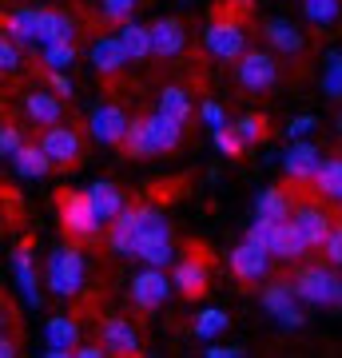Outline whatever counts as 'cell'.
Wrapping results in <instances>:
<instances>
[{
    "label": "cell",
    "instance_id": "6da1fadb",
    "mask_svg": "<svg viewBox=\"0 0 342 358\" xmlns=\"http://www.w3.org/2000/svg\"><path fill=\"white\" fill-rule=\"evenodd\" d=\"M179 140H183V124L176 120H167L164 112L155 115H140V120H127L124 136L115 148H124L131 159H143V155H167L176 152Z\"/></svg>",
    "mask_w": 342,
    "mask_h": 358
},
{
    "label": "cell",
    "instance_id": "7a4b0ae2",
    "mask_svg": "<svg viewBox=\"0 0 342 358\" xmlns=\"http://www.w3.org/2000/svg\"><path fill=\"white\" fill-rule=\"evenodd\" d=\"M131 255L143 259L148 267H167L176 263V251H171V227L164 223V215L155 207H143V219H140V231L131 239Z\"/></svg>",
    "mask_w": 342,
    "mask_h": 358
},
{
    "label": "cell",
    "instance_id": "3957f363",
    "mask_svg": "<svg viewBox=\"0 0 342 358\" xmlns=\"http://www.w3.org/2000/svg\"><path fill=\"white\" fill-rule=\"evenodd\" d=\"M56 211H60V223H64V235L72 243H92L100 235V219L88 203V192H68L60 187L56 192Z\"/></svg>",
    "mask_w": 342,
    "mask_h": 358
},
{
    "label": "cell",
    "instance_id": "277c9868",
    "mask_svg": "<svg viewBox=\"0 0 342 358\" xmlns=\"http://www.w3.org/2000/svg\"><path fill=\"white\" fill-rule=\"evenodd\" d=\"M291 291H294V299L315 303V307H339L342 282H339V275H334V267H299Z\"/></svg>",
    "mask_w": 342,
    "mask_h": 358
},
{
    "label": "cell",
    "instance_id": "5b68a950",
    "mask_svg": "<svg viewBox=\"0 0 342 358\" xmlns=\"http://www.w3.org/2000/svg\"><path fill=\"white\" fill-rule=\"evenodd\" d=\"M48 287L60 299H76L84 291V255H80V247H56L48 255Z\"/></svg>",
    "mask_w": 342,
    "mask_h": 358
},
{
    "label": "cell",
    "instance_id": "8992f818",
    "mask_svg": "<svg viewBox=\"0 0 342 358\" xmlns=\"http://www.w3.org/2000/svg\"><path fill=\"white\" fill-rule=\"evenodd\" d=\"M40 152L48 155L52 167H60V171H72L80 167L84 159V140H80L76 128H64V124H48V131L40 136Z\"/></svg>",
    "mask_w": 342,
    "mask_h": 358
},
{
    "label": "cell",
    "instance_id": "52a82bcc",
    "mask_svg": "<svg viewBox=\"0 0 342 358\" xmlns=\"http://www.w3.org/2000/svg\"><path fill=\"white\" fill-rule=\"evenodd\" d=\"M203 44H207V52L219 56V60H239L243 52H247V28L235 24V20L215 16V24L203 32Z\"/></svg>",
    "mask_w": 342,
    "mask_h": 358
},
{
    "label": "cell",
    "instance_id": "ba28073f",
    "mask_svg": "<svg viewBox=\"0 0 342 358\" xmlns=\"http://www.w3.org/2000/svg\"><path fill=\"white\" fill-rule=\"evenodd\" d=\"M96 343H100L104 355H120V358H131L140 355V334H136V327L127 319H100V327H96Z\"/></svg>",
    "mask_w": 342,
    "mask_h": 358
},
{
    "label": "cell",
    "instance_id": "9c48e42d",
    "mask_svg": "<svg viewBox=\"0 0 342 358\" xmlns=\"http://www.w3.org/2000/svg\"><path fill=\"white\" fill-rule=\"evenodd\" d=\"M235 76L247 92H266L279 80V64H275L271 52H243L239 64H235Z\"/></svg>",
    "mask_w": 342,
    "mask_h": 358
},
{
    "label": "cell",
    "instance_id": "30bf717a",
    "mask_svg": "<svg viewBox=\"0 0 342 358\" xmlns=\"http://www.w3.org/2000/svg\"><path fill=\"white\" fill-rule=\"evenodd\" d=\"M263 251L275 255V259H283V263H299L311 247H306L303 231L294 227L291 219H283V223H271V227H266V247Z\"/></svg>",
    "mask_w": 342,
    "mask_h": 358
},
{
    "label": "cell",
    "instance_id": "8fae6325",
    "mask_svg": "<svg viewBox=\"0 0 342 358\" xmlns=\"http://www.w3.org/2000/svg\"><path fill=\"white\" fill-rule=\"evenodd\" d=\"M291 223L303 231L306 247H322L327 231L334 227V215H330L327 207H318V203H291Z\"/></svg>",
    "mask_w": 342,
    "mask_h": 358
},
{
    "label": "cell",
    "instance_id": "7c38bea8",
    "mask_svg": "<svg viewBox=\"0 0 342 358\" xmlns=\"http://www.w3.org/2000/svg\"><path fill=\"white\" fill-rule=\"evenodd\" d=\"M167 294H171V282L159 267H148L143 275L131 279V303L140 310H159L167 303Z\"/></svg>",
    "mask_w": 342,
    "mask_h": 358
},
{
    "label": "cell",
    "instance_id": "4fadbf2b",
    "mask_svg": "<svg viewBox=\"0 0 342 358\" xmlns=\"http://www.w3.org/2000/svg\"><path fill=\"white\" fill-rule=\"evenodd\" d=\"M191 255V251H187ZM207 259H199V255H191V259H179L176 263V271H171V287H176L183 299H199L203 291H207V282H211V275H207Z\"/></svg>",
    "mask_w": 342,
    "mask_h": 358
},
{
    "label": "cell",
    "instance_id": "5bb4252c",
    "mask_svg": "<svg viewBox=\"0 0 342 358\" xmlns=\"http://www.w3.org/2000/svg\"><path fill=\"white\" fill-rule=\"evenodd\" d=\"M148 44H152V56H159V60H171V56H179V52H183V44H187L183 20H176V16L155 20V24L148 28Z\"/></svg>",
    "mask_w": 342,
    "mask_h": 358
},
{
    "label": "cell",
    "instance_id": "9a60e30c",
    "mask_svg": "<svg viewBox=\"0 0 342 358\" xmlns=\"http://www.w3.org/2000/svg\"><path fill=\"white\" fill-rule=\"evenodd\" d=\"M263 307L283 322V327H303V310L294 307V291H291V279H275L271 287L263 291Z\"/></svg>",
    "mask_w": 342,
    "mask_h": 358
},
{
    "label": "cell",
    "instance_id": "2e32d148",
    "mask_svg": "<svg viewBox=\"0 0 342 358\" xmlns=\"http://www.w3.org/2000/svg\"><path fill=\"white\" fill-rule=\"evenodd\" d=\"M266 267H271V255H266L263 247L239 243L235 251H231V275L243 279V282H259L266 275Z\"/></svg>",
    "mask_w": 342,
    "mask_h": 358
},
{
    "label": "cell",
    "instance_id": "e0dca14e",
    "mask_svg": "<svg viewBox=\"0 0 342 358\" xmlns=\"http://www.w3.org/2000/svg\"><path fill=\"white\" fill-rule=\"evenodd\" d=\"M24 115L32 124H40V128H48V124H60L64 120V103L56 92L32 88V92H24Z\"/></svg>",
    "mask_w": 342,
    "mask_h": 358
},
{
    "label": "cell",
    "instance_id": "ac0fdd59",
    "mask_svg": "<svg viewBox=\"0 0 342 358\" xmlns=\"http://www.w3.org/2000/svg\"><path fill=\"white\" fill-rule=\"evenodd\" d=\"M127 128V112L120 108V103H100L96 112H92V136L100 143H120V136H124Z\"/></svg>",
    "mask_w": 342,
    "mask_h": 358
},
{
    "label": "cell",
    "instance_id": "d6986e66",
    "mask_svg": "<svg viewBox=\"0 0 342 358\" xmlns=\"http://www.w3.org/2000/svg\"><path fill=\"white\" fill-rule=\"evenodd\" d=\"M44 334H48V355L68 358L80 343V322L72 319V315H56V319H48V331Z\"/></svg>",
    "mask_w": 342,
    "mask_h": 358
},
{
    "label": "cell",
    "instance_id": "ffe728a7",
    "mask_svg": "<svg viewBox=\"0 0 342 358\" xmlns=\"http://www.w3.org/2000/svg\"><path fill=\"white\" fill-rule=\"evenodd\" d=\"M311 183H315V195H318V199L339 203V199H342V164L334 159V155H330V159H318Z\"/></svg>",
    "mask_w": 342,
    "mask_h": 358
},
{
    "label": "cell",
    "instance_id": "44dd1931",
    "mask_svg": "<svg viewBox=\"0 0 342 358\" xmlns=\"http://www.w3.org/2000/svg\"><path fill=\"white\" fill-rule=\"evenodd\" d=\"M13 267H16V279H20V291H24L28 307H40V282H36V271H32V239L13 251Z\"/></svg>",
    "mask_w": 342,
    "mask_h": 358
},
{
    "label": "cell",
    "instance_id": "7402d4cb",
    "mask_svg": "<svg viewBox=\"0 0 342 358\" xmlns=\"http://www.w3.org/2000/svg\"><path fill=\"white\" fill-rule=\"evenodd\" d=\"M92 64H96V72H100V76H115V72L127 64L124 44H120L115 36H100L96 44H92Z\"/></svg>",
    "mask_w": 342,
    "mask_h": 358
},
{
    "label": "cell",
    "instance_id": "603a6c76",
    "mask_svg": "<svg viewBox=\"0 0 342 358\" xmlns=\"http://www.w3.org/2000/svg\"><path fill=\"white\" fill-rule=\"evenodd\" d=\"M318 148L315 143H294L291 152L283 155V167H287V176L294 179V183H306V179L315 176V167H318Z\"/></svg>",
    "mask_w": 342,
    "mask_h": 358
},
{
    "label": "cell",
    "instance_id": "cb8c5ba5",
    "mask_svg": "<svg viewBox=\"0 0 342 358\" xmlns=\"http://www.w3.org/2000/svg\"><path fill=\"white\" fill-rule=\"evenodd\" d=\"M36 40L40 44H48V40H76V20L68 13H48V8H40Z\"/></svg>",
    "mask_w": 342,
    "mask_h": 358
},
{
    "label": "cell",
    "instance_id": "d4e9b609",
    "mask_svg": "<svg viewBox=\"0 0 342 358\" xmlns=\"http://www.w3.org/2000/svg\"><path fill=\"white\" fill-rule=\"evenodd\" d=\"M8 159H13V167H16L24 179H44V176L52 171L48 155L40 152V143H20V148L8 155Z\"/></svg>",
    "mask_w": 342,
    "mask_h": 358
},
{
    "label": "cell",
    "instance_id": "484cf974",
    "mask_svg": "<svg viewBox=\"0 0 342 358\" xmlns=\"http://www.w3.org/2000/svg\"><path fill=\"white\" fill-rule=\"evenodd\" d=\"M88 203H92V211H96V219H100V223H108V219L124 207V192H120L115 183H92Z\"/></svg>",
    "mask_w": 342,
    "mask_h": 358
},
{
    "label": "cell",
    "instance_id": "4316f807",
    "mask_svg": "<svg viewBox=\"0 0 342 358\" xmlns=\"http://www.w3.org/2000/svg\"><path fill=\"white\" fill-rule=\"evenodd\" d=\"M255 211H259V219H266V223L291 219V195H287V187H266V192L259 195Z\"/></svg>",
    "mask_w": 342,
    "mask_h": 358
},
{
    "label": "cell",
    "instance_id": "83f0119b",
    "mask_svg": "<svg viewBox=\"0 0 342 358\" xmlns=\"http://www.w3.org/2000/svg\"><path fill=\"white\" fill-rule=\"evenodd\" d=\"M263 32H266V40H271V48L283 52V56H299V52H303V32L294 24H287V20H271Z\"/></svg>",
    "mask_w": 342,
    "mask_h": 358
},
{
    "label": "cell",
    "instance_id": "f1b7e54d",
    "mask_svg": "<svg viewBox=\"0 0 342 358\" xmlns=\"http://www.w3.org/2000/svg\"><path fill=\"white\" fill-rule=\"evenodd\" d=\"M120 44H124L127 60H143V56H152V44H148V28L143 24H131V20H124L120 24Z\"/></svg>",
    "mask_w": 342,
    "mask_h": 358
},
{
    "label": "cell",
    "instance_id": "f546056e",
    "mask_svg": "<svg viewBox=\"0 0 342 358\" xmlns=\"http://www.w3.org/2000/svg\"><path fill=\"white\" fill-rule=\"evenodd\" d=\"M159 112L176 124H187L191 120V96L183 88H164L159 92Z\"/></svg>",
    "mask_w": 342,
    "mask_h": 358
},
{
    "label": "cell",
    "instance_id": "4dcf8cb0",
    "mask_svg": "<svg viewBox=\"0 0 342 358\" xmlns=\"http://www.w3.org/2000/svg\"><path fill=\"white\" fill-rule=\"evenodd\" d=\"M40 60H44V68H52V72L72 68V60H76V40H48Z\"/></svg>",
    "mask_w": 342,
    "mask_h": 358
},
{
    "label": "cell",
    "instance_id": "1f68e13d",
    "mask_svg": "<svg viewBox=\"0 0 342 358\" xmlns=\"http://www.w3.org/2000/svg\"><path fill=\"white\" fill-rule=\"evenodd\" d=\"M36 16L40 8H16L8 16V36L13 40H36Z\"/></svg>",
    "mask_w": 342,
    "mask_h": 358
},
{
    "label": "cell",
    "instance_id": "d6a6232c",
    "mask_svg": "<svg viewBox=\"0 0 342 358\" xmlns=\"http://www.w3.org/2000/svg\"><path fill=\"white\" fill-rule=\"evenodd\" d=\"M140 4H143V0H100V16L108 20V24H124Z\"/></svg>",
    "mask_w": 342,
    "mask_h": 358
},
{
    "label": "cell",
    "instance_id": "836d02e7",
    "mask_svg": "<svg viewBox=\"0 0 342 358\" xmlns=\"http://www.w3.org/2000/svg\"><path fill=\"white\" fill-rule=\"evenodd\" d=\"M219 331H227V315H223V310H203L199 319H195V334H199V338H215Z\"/></svg>",
    "mask_w": 342,
    "mask_h": 358
},
{
    "label": "cell",
    "instance_id": "e575fe53",
    "mask_svg": "<svg viewBox=\"0 0 342 358\" xmlns=\"http://www.w3.org/2000/svg\"><path fill=\"white\" fill-rule=\"evenodd\" d=\"M303 8L315 24H334L339 20V0H303Z\"/></svg>",
    "mask_w": 342,
    "mask_h": 358
},
{
    "label": "cell",
    "instance_id": "d590c367",
    "mask_svg": "<svg viewBox=\"0 0 342 358\" xmlns=\"http://www.w3.org/2000/svg\"><path fill=\"white\" fill-rule=\"evenodd\" d=\"M235 136L243 140V148H247V143L266 140V120H263V115H243L239 128H235Z\"/></svg>",
    "mask_w": 342,
    "mask_h": 358
},
{
    "label": "cell",
    "instance_id": "8d00e7d4",
    "mask_svg": "<svg viewBox=\"0 0 342 358\" xmlns=\"http://www.w3.org/2000/svg\"><path fill=\"white\" fill-rule=\"evenodd\" d=\"M215 148L227 155V159H239V155H243V140L235 136V128H227V124L215 128Z\"/></svg>",
    "mask_w": 342,
    "mask_h": 358
},
{
    "label": "cell",
    "instance_id": "74e56055",
    "mask_svg": "<svg viewBox=\"0 0 342 358\" xmlns=\"http://www.w3.org/2000/svg\"><path fill=\"white\" fill-rule=\"evenodd\" d=\"M16 68H20V52L8 36H0V76H13Z\"/></svg>",
    "mask_w": 342,
    "mask_h": 358
},
{
    "label": "cell",
    "instance_id": "f35d334b",
    "mask_svg": "<svg viewBox=\"0 0 342 358\" xmlns=\"http://www.w3.org/2000/svg\"><path fill=\"white\" fill-rule=\"evenodd\" d=\"M322 251H327L330 267H339V263H342V231H339V223L327 231V239H322Z\"/></svg>",
    "mask_w": 342,
    "mask_h": 358
},
{
    "label": "cell",
    "instance_id": "ab89813d",
    "mask_svg": "<svg viewBox=\"0 0 342 358\" xmlns=\"http://www.w3.org/2000/svg\"><path fill=\"white\" fill-rule=\"evenodd\" d=\"M16 148H20V128H13V124H0V159H8Z\"/></svg>",
    "mask_w": 342,
    "mask_h": 358
},
{
    "label": "cell",
    "instance_id": "60d3db41",
    "mask_svg": "<svg viewBox=\"0 0 342 358\" xmlns=\"http://www.w3.org/2000/svg\"><path fill=\"white\" fill-rule=\"evenodd\" d=\"M339 92H342V64H339V52H334L327 64V96H339Z\"/></svg>",
    "mask_w": 342,
    "mask_h": 358
},
{
    "label": "cell",
    "instance_id": "b9f144b4",
    "mask_svg": "<svg viewBox=\"0 0 342 358\" xmlns=\"http://www.w3.org/2000/svg\"><path fill=\"white\" fill-rule=\"evenodd\" d=\"M315 128H318L315 115H299V120H291V128H287V131H291V140H294V136H311Z\"/></svg>",
    "mask_w": 342,
    "mask_h": 358
},
{
    "label": "cell",
    "instance_id": "7bdbcfd3",
    "mask_svg": "<svg viewBox=\"0 0 342 358\" xmlns=\"http://www.w3.org/2000/svg\"><path fill=\"white\" fill-rule=\"evenodd\" d=\"M48 84H52V92H56L60 100H64V96H72V80L64 76V72H52V68H48Z\"/></svg>",
    "mask_w": 342,
    "mask_h": 358
},
{
    "label": "cell",
    "instance_id": "ee69618b",
    "mask_svg": "<svg viewBox=\"0 0 342 358\" xmlns=\"http://www.w3.org/2000/svg\"><path fill=\"white\" fill-rule=\"evenodd\" d=\"M199 115L207 120V124H211V131L227 124V120H223V108H219V103H203V108H199Z\"/></svg>",
    "mask_w": 342,
    "mask_h": 358
},
{
    "label": "cell",
    "instance_id": "f6af8a7d",
    "mask_svg": "<svg viewBox=\"0 0 342 358\" xmlns=\"http://www.w3.org/2000/svg\"><path fill=\"white\" fill-rule=\"evenodd\" d=\"M72 355H80V358H100L104 350H100V343H76V350Z\"/></svg>",
    "mask_w": 342,
    "mask_h": 358
},
{
    "label": "cell",
    "instance_id": "bcb514c9",
    "mask_svg": "<svg viewBox=\"0 0 342 358\" xmlns=\"http://www.w3.org/2000/svg\"><path fill=\"white\" fill-rule=\"evenodd\" d=\"M207 355H211V358H243V350H239V346H211Z\"/></svg>",
    "mask_w": 342,
    "mask_h": 358
},
{
    "label": "cell",
    "instance_id": "7dc6e473",
    "mask_svg": "<svg viewBox=\"0 0 342 358\" xmlns=\"http://www.w3.org/2000/svg\"><path fill=\"white\" fill-rule=\"evenodd\" d=\"M13 355H16V338H8L0 331V358H13Z\"/></svg>",
    "mask_w": 342,
    "mask_h": 358
}]
</instances>
